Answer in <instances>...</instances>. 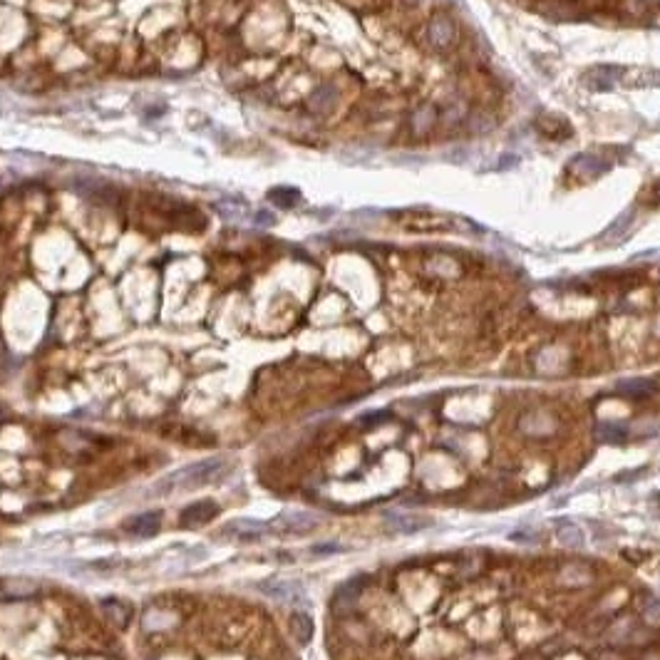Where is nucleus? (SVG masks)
<instances>
[{
	"mask_svg": "<svg viewBox=\"0 0 660 660\" xmlns=\"http://www.w3.org/2000/svg\"><path fill=\"white\" fill-rule=\"evenodd\" d=\"M290 630H293V636H296V641L301 643V646L310 643V638H313V621H310L308 613H303V611L293 613V616H290Z\"/></svg>",
	"mask_w": 660,
	"mask_h": 660,
	"instance_id": "f8f14e48",
	"label": "nucleus"
},
{
	"mask_svg": "<svg viewBox=\"0 0 660 660\" xmlns=\"http://www.w3.org/2000/svg\"><path fill=\"white\" fill-rule=\"evenodd\" d=\"M457 40V25L450 15H434L427 23V43L434 50H447L452 48Z\"/></svg>",
	"mask_w": 660,
	"mask_h": 660,
	"instance_id": "f03ea898",
	"label": "nucleus"
},
{
	"mask_svg": "<svg viewBox=\"0 0 660 660\" xmlns=\"http://www.w3.org/2000/svg\"><path fill=\"white\" fill-rule=\"evenodd\" d=\"M618 392L633 395V397L650 395V392H653V383H650V380H623V383H618Z\"/></svg>",
	"mask_w": 660,
	"mask_h": 660,
	"instance_id": "f3484780",
	"label": "nucleus"
},
{
	"mask_svg": "<svg viewBox=\"0 0 660 660\" xmlns=\"http://www.w3.org/2000/svg\"><path fill=\"white\" fill-rule=\"evenodd\" d=\"M556 537L563 546H571V549H579L586 543V534L581 531V526L571 524V521H563V524L556 526Z\"/></svg>",
	"mask_w": 660,
	"mask_h": 660,
	"instance_id": "ddd939ff",
	"label": "nucleus"
},
{
	"mask_svg": "<svg viewBox=\"0 0 660 660\" xmlns=\"http://www.w3.org/2000/svg\"><path fill=\"white\" fill-rule=\"evenodd\" d=\"M464 119H467V107H464V102H459V99L450 102V105L439 112V124L447 127V130H452V127H457V124H462Z\"/></svg>",
	"mask_w": 660,
	"mask_h": 660,
	"instance_id": "2eb2a0df",
	"label": "nucleus"
},
{
	"mask_svg": "<svg viewBox=\"0 0 660 660\" xmlns=\"http://www.w3.org/2000/svg\"><path fill=\"white\" fill-rule=\"evenodd\" d=\"M658 197H660V184H658Z\"/></svg>",
	"mask_w": 660,
	"mask_h": 660,
	"instance_id": "a878e982",
	"label": "nucleus"
},
{
	"mask_svg": "<svg viewBox=\"0 0 660 660\" xmlns=\"http://www.w3.org/2000/svg\"><path fill=\"white\" fill-rule=\"evenodd\" d=\"M388 524L400 534H414V531L430 529L432 521L427 517H414V514H388Z\"/></svg>",
	"mask_w": 660,
	"mask_h": 660,
	"instance_id": "1a4fd4ad",
	"label": "nucleus"
},
{
	"mask_svg": "<svg viewBox=\"0 0 660 660\" xmlns=\"http://www.w3.org/2000/svg\"><path fill=\"white\" fill-rule=\"evenodd\" d=\"M37 591L35 583H30V581H8L6 583V593L8 596H18V599H25V596H32V593Z\"/></svg>",
	"mask_w": 660,
	"mask_h": 660,
	"instance_id": "aec40b11",
	"label": "nucleus"
},
{
	"mask_svg": "<svg viewBox=\"0 0 660 660\" xmlns=\"http://www.w3.org/2000/svg\"><path fill=\"white\" fill-rule=\"evenodd\" d=\"M268 197H271L273 204L281 206V209H290V206L298 201V192L296 189H290V186H278V189H273Z\"/></svg>",
	"mask_w": 660,
	"mask_h": 660,
	"instance_id": "a211bd4d",
	"label": "nucleus"
},
{
	"mask_svg": "<svg viewBox=\"0 0 660 660\" xmlns=\"http://www.w3.org/2000/svg\"><path fill=\"white\" fill-rule=\"evenodd\" d=\"M408 3H412V6H417V3H422V0H408Z\"/></svg>",
	"mask_w": 660,
	"mask_h": 660,
	"instance_id": "393cba45",
	"label": "nucleus"
},
{
	"mask_svg": "<svg viewBox=\"0 0 660 660\" xmlns=\"http://www.w3.org/2000/svg\"><path fill=\"white\" fill-rule=\"evenodd\" d=\"M159 519H161L159 512H144L139 514V517H132L130 521L124 524V529L130 531V534H134V537H154L157 531H159Z\"/></svg>",
	"mask_w": 660,
	"mask_h": 660,
	"instance_id": "6e6552de",
	"label": "nucleus"
},
{
	"mask_svg": "<svg viewBox=\"0 0 660 660\" xmlns=\"http://www.w3.org/2000/svg\"><path fill=\"white\" fill-rule=\"evenodd\" d=\"M539 130H541L543 134H549L551 139H563L561 130L563 134H571V127H568V122H563L561 117H541L539 119Z\"/></svg>",
	"mask_w": 660,
	"mask_h": 660,
	"instance_id": "dca6fc26",
	"label": "nucleus"
},
{
	"mask_svg": "<svg viewBox=\"0 0 660 660\" xmlns=\"http://www.w3.org/2000/svg\"><path fill=\"white\" fill-rule=\"evenodd\" d=\"M318 526V519L308 512H290L283 514L276 524L271 526V531H283V534H308Z\"/></svg>",
	"mask_w": 660,
	"mask_h": 660,
	"instance_id": "7ed1b4c3",
	"label": "nucleus"
},
{
	"mask_svg": "<svg viewBox=\"0 0 660 660\" xmlns=\"http://www.w3.org/2000/svg\"><path fill=\"white\" fill-rule=\"evenodd\" d=\"M596 437L606 444H621L628 437V425H623V422H601L596 427Z\"/></svg>",
	"mask_w": 660,
	"mask_h": 660,
	"instance_id": "9b49d317",
	"label": "nucleus"
},
{
	"mask_svg": "<svg viewBox=\"0 0 660 660\" xmlns=\"http://www.w3.org/2000/svg\"><path fill=\"white\" fill-rule=\"evenodd\" d=\"M259 588L276 601H293L296 596H303L301 586H298V583H290V581H266Z\"/></svg>",
	"mask_w": 660,
	"mask_h": 660,
	"instance_id": "9d476101",
	"label": "nucleus"
},
{
	"mask_svg": "<svg viewBox=\"0 0 660 660\" xmlns=\"http://www.w3.org/2000/svg\"><path fill=\"white\" fill-rule=\"evenodd\" d=\"M467 127L472 134H487V132L494 130V119L489 117V114H479V112H474V114H469L467 117Z\"/></svg>",
	"mask_w": 660,
	"mask_h": 660,
	"instance_id": "6ab92c4d",
	"label": "nucleus"
},
{
	"mask_svg": "<svg viewBox=\"0 0 660 660\" xmlns=\"http://www.w3.org/2000/svg\"><path fill=\"white\" fill-rule=\"evenodd\" d=\"M509 539H512V541H519V543H537V541H539V534L521 529V531H514V534H512Z\"/></svg>",
	"mask_w": 660,
	"mask_h": 660,
	"instance_id": "4be33fe9",
	"label": "nucleus"
},
{
	"mask_svg": "<svg viewBox=\"0 0 660 660\" xmlns=\"http://www.w3.org/2000/svg\"><path fill=\"white\" fill-rule=\"evenodd\" d=\"M338 105V90L330 82H323L313 90V94L308 97V112L323 117V114H330Z\"/></svg>",
	"mask_w": 660,
	"mask_h": 660,
	"instance_id": "20e7f679",
	"label": "nucleus"
},
{
	"mask_svg": "<svg viewBox=\"0 0 660 660\" xmlns=\"http://www.w3.org/2000/svg\"><path fill=\"white\" fill-rule=\"evenodd\" d=\"M271 526L266 521H256V519H239V521H231V524L223 526V537H236L243 539V541H251V539H261L263 534H268Z\"/></svg>",
	"mask_w": 660,
	"mask_h": 660,
	"instance_id": "39448f33",
	"label": "nucleus"
},
{
	"mask_svg": "<svg viewBox=\"0 0 660 660\" xmlns=\"http://www.w3.org/2000/svg\"><path fill=\"white\" fill-rule=\"evenodd\" d=\"M437 124H439V110L427 102V105L417 107V110L412 112V117H410V132H412L414 137H422L427 134V132H432Z\"/></svg>",
	"mask_w": 660,
	"mask_h": 660,
	"instance_id": "423d86ee",
	"label": "nucleus"
},
{
	"mask_svg": "<svg viewBox=\"0 0 660 660\" xmlns=\"http://www.w3.org/2000/svg\"><path fill=\"white\" fill-rule=\"evenodd\" d=\"M568 169H571V172H579L581 177H599L601 172L608 169V164H601V159H596V157L591 154H583V157L579 154L568 164Z\"/></svg>",
	"mask_w": 660,
	"mask_h": 660,
	"instance_id": "4468645a",
	"label": "nucleus"
},
{
	"mask_svg": "<svg viewBox=\"0 0 660 660\" xmlns=\"http://www.w3.org/2000/svg\"><path fill=\"white\" fill-rule=\"evenodd\" d=\"M214 517H219V506L214 499H201L181 509V521L184 524H206Z\"/></svg>",
	"mask_w": 660,
	"mask_h": 660,
	"instance_id": "0eeeda50",
	"label": "nucleus"
},
{
	"mask_svg": "<svg viewBox=\"0 0 660 660\" xmlns=\"http://www.w3.org/2000/svg\"><path fill=\"white\" fill-rule=\"evenodd\" d=\"M228 467H231V462H228L226 457H209L204 462L189 464V467H181L177 469V472H172V474H167L154 487V492L169 494V492H189V489L206 487L211 481L221 479L228 472Z\"/></svg>",
	"mask_w": 660,
	"mask_h": 660,
	"instance_id": "f257e3e1",
	"label": "nucleus"
},
{
	"mask_svg": "<svg viewBox=\"0 0 660 660\" xmlns=\"http://www.w3.org/2000/svg\"><path fill=\"white\" fill-rule=\"evenodd\" d=\"M643 618H646L650 626H660V601L658 599H650L648 603H646V608H643Z\"/></svg>",
	"mask_w": 660,
	"mask_h": 660,
	"instance_id": "412c9836",
	"label": "nucleus"
},
{
	"mask_svg": "<svg viewBox=\"0 0 660 660\" xmlns=\"http://www.w3.org/2000/svg\"><path fill=\"white\" fill-rule=\"evenodd\" d=\"M333 551H346V546H338V543H328V546H313V554H333Z\"/></svg>",
	"mask_w": 660,
	"mask_h": 660,
	"instance_id": "5701e85b",
	"label": "nucleus"
},
{
	"mask_svg": "<svg viewBox=\"0 0 660 660\" xmlns=\"http://www.w3.org/2000/svg\"><path fill=\"white\" fill-rule=\"evenodd\" d=\"M256 223H263V226H268V223H273L271 214H268V211H259V214H256Z\"/></svg>",
	"mask_w": 660,
	"mask_h": 660,
	"instance_id": "b1692460",
	"label": "nucleus"
}]
</instances>
